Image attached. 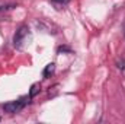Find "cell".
<instances>
[{"mask_svg": "<svg viewBox=\"0 0 125 124\" xmlns=\"http://www.w3.org/2000/svg\"><path fill=\"white\" fill-rule=\"evenodd\" d=\"M116 67L121 70V73L125 76V59H119V60L116 62Z\"/></svg>", "mask_w": 125, "mask_h": 124, "instance_id": "obj_6", "label": "cell"}, {"mask_svg": "<svg viewBox=\"0 0 125 124\" xmlns=\"http://www.w3.org/2000/svg\"><path fill=\"white\" fill-rule=\"evenodd\" d=\"M51 3H54L55 6H65V4H68L71 0H50Z\"/></svg>", "mask_w": 125, "mask_h": 124, "instance_id": "obj_7", "label": "cell"}, {"mask_svg": "<svg viewBox=\"0 0 125 124\" xmlns=\"http://www.w3.org/2000/svg\"><path fill=\"white\" fill-rule=\"evenodd\" d=\"M57 51L58 53H71V48H68V47H58Z\"/></svg>", "mask_w": 125, "mask_h": 124, "instance_id": "obj_8", "label": "cell"}, {"mask_svg": "<svg viewBox=\"0 0 125 124\" xmlns=\"http://www.w3.org/2000/svg\"><path fill=\"white\" fill-rule=\"evenodd\" d=\"M28 34H29V29H28V26H25V25H22L16 34H15V37H13V44H15V47H21L22 44H23V41H25V38L28 37Z\"/></svg>", "mask_w": 125, "mask_h": 124, "instance_id": "obj_2", "label": "cell"}, {"mask_svg": "<svg viewBox=\"0 0 125 124\" xmlns=\"http://www.w3.org/2000/svg\"><path fill=\"white\" fill-rule=\"evenodd\" d=\"M18 4H15V3H4V1H0V13H4V12H7V10H12V9H15Z\"/></svg>", "mask_w": 125, "mask_h": 124, "instance_id": "obj_4", "label": "cell"}, {"mask_svg": "<svg viewBox=\"0 0 125 124\" xmlns=\"http://www.w3.org/2000/svg\"><path fill=\"white\" fill-rule=\"evenodd\" d=\"M39 89H41V85L39 83H33L31 86V91H29V98H33L36 93L39 92Z\"/></svg>", "mask_w": 125, "mask_h": 124, "instance_id": "obj_5", "label": "cell"}, {"mask_svg": "<svg viewBox=\"0 0 125 124\" xmlns=\"http://www.w3.org/2000/svg\"><path fill=\"white\" fill-rule=\"evenodd\" d=\"M28 102H29V98L28 96H22V98H19L16 101H10V102L4 104L3 105V110L6 112H9V114H16V112L22 111L28 105Z\"/></svg>", "mask_w": 125, "mask_h": 124, "instance_id": "obj_1", "label": "cell"}, {"mask_svg": "<svg viewBox=\"0 0 125 124\" xmlns=\"http://www.w3.org/2000/svg\"><path fill=\"white\" fill-rule=\"evenodd\" d=\"M54 72H55V64H54V63H50V64L45 66V69H44V72H42V76H44L45 79H48V77H51V76L54 74Z\"/></svg>", "mask_w": 125, "mask_h": 124, "instance_id": "obj_3", "label": "cell"}]
</instances>
